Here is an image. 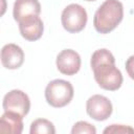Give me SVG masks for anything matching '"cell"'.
<instances>
[{
	"label": "cell",
	"mask_w": 134,
	"mask_h": 134,
	"mask_svg": "<svg viewBox=\"0 0 134 134\" xmlns=\"http://www.w3.org/2000/svg\"><path fill=\"white\" fill-rule=\"evenodd\" d=\"M94 80L98 86L108 91H115L122 84V74L115 66L113 54L106 48L95 50L90 61Z\"/></svg>",
	"instance_id": "obj_1"
},
{
	"label": "cell",
	"mask_w": 134,
	"mask_h": 134,
	"mask_svg": "<svg viewBox=\"0 0 134 134\" xmlns=\"http://www.w3.org/2000/svg\"><path fill=\"white\" fill-rule=\"evenodd\" d=\"M124 18V6L118 0H106L95 12L93 25L97 32L109 34Z\"/></svg>",
	"instance_id": "obj_2"
},
{
	"label": "cell",
	"mask_w": 134,
	"mask_h": 134,
	"mask_svg": "<svg viewBox=\"0 0 134 134\" xmlns=\"http://www.w3.org/2000/svg\"><path fill=\"white\" fill-rule=\"evenodd\" d=\"M73 87L70 82L65 80H53L45 88L46 102L54 108L67 106L73 97Z\"/></svg>",
	"instance_id": "obj_3"
},
{
	"label": "cell",
	"mask_w": 134,
	"mask_h": 134,
	"mask_svg": "<svg viewBox=\"0 0 134 134\" xmlns=\"http://www.w3.org/2000/svg\"><path fill=\"white\" fill-rule=\"evenodd\" d=\"M87 12L86 9L76 3L67 5L61 16V22L65 30L71 34L82 31L87 24Z\"/></svg>",
	"instance_id": "obj_4"
},
{
	"label": "cell",
	"mask_w": 134,
	"mask_h": 134,
	"mask_svg": "<svg viewBox=\"0 0 134 134\" xmlns=\"http://www.w3.org/2000/svg\"><path fill=\"white\" fill-rule=\"evenodd\" d=\"M2 106L4 111L15 112L24 117L29 112L30 100L25 92L18 89H14L4 95Z\"/></svg>",
	"instance_id": "obj_5"
},
{
	"label": "cell",
	"mask_w": 134,
	"mask_h": 134,
	"mask_svg": "<svg viewBox=\"0 0 134 134\" xmlns=\"http://www.w3.org/2000/svg\"><path fill=\"white\" fill-rule=\"evenodd\" d=\"M112 110L113 108L110 99L100 94L90 96L86 103L87 114L97 121L106 120L112 114Z\"/></svg>",
	"instance_id": "obj_6"
},
{
	"label": "cell",
	"mask_w": 134,
	"mask_h": 134,
	"mask_svg": "<svg viewBox=\"0 0 134 134\" xmlns=\"http://www.w3.org/2000/svg\"><path fill=\"white\" fill-rule=\"evenodd\" d=\"M57 68L65 75H73L81 68V57L72 49H64L57 57Z\"/></svg>",
	"instance_id": "obj_7"
},
{
	"label": "cell",
	"mask_w": 134,
	"mask_h": 134,
	"mask_svg": "<svg viewBox=\"0 0 134 134\" xmlns=\"http://www.w3.org/2000/svg\"><path fill=\"white\" fill-rule=\"evenodd\" d=\"M19 30L21 36L27 41H37L39 40L44 31L43 21L39 16H30L20 20Z\"/></svg>",
	"instance_id": "obj_8"
},
{
	"label": "cell",
	"mask_w": 134,
	"mask_h": 134,
	"mask_svg": "<svg viewBox=\"0 0 134 134\" xmlns=\"http://www.w3.org/2000/svg\"><path fill=\"white\" fill-rule=\"evenodd\" d=\"M1 62L6 69H18L24 62V52L16 44L9 43L1 49Z\"/></svg>",
	"instance_id": "obj_9"
},
{
	"label": "cell",
	"mask_w": 134,
	"mask_h": 134,
	"mask_svg": "<svg viewBox=\"0 0 134 134\" xmlns=\"http://www.w3.org/2000/svg\"><path fill=\"white\" fill-rule=\"evenodd\" d=\"M40 13L41 5L38 0H16L14 3L13 16L17 22L30 16H39Z\"/></svg>",
	"instance_id": "obj_10"
},
{
	"label": "cell",
	"mask_w": 134,
	"mask_h": 134,
	"mask_svg": "<svg viewBox=\"0 0 134 134\" xmlns=\"http://www.w3.org/2000/svg\"><path fill=\"white\" fill-rule=\"evenodd\" d=\"M23 117L15 112H6L0 118V132L20 134L23 131Z\"/></svg>",
	"instance_id": "obj_11"
},
{
	"label": "cell",
	"mask_w": 134,
	"mask_h": 134,
	"mask_svg": "<svg viewBox=\"0 0 134 134\" xmlns=\"http://www.w3.org/2000/svg\"><path fill=\"white\" fill-rule=\"evenodd\" d=\"M30 134H54L55 129L53 124L45 118H38L30 125Z\"/></svg>",
	"instance_id": "obj_12"
},
{
	"label": "cell",
	"mask_w": 134,
	"mask_h": 134,
	"mask_svg": "<svg viewBox=\"0 0 134 134\" xmlns=\"http://www.w3.org/2000/svg\"><path fill=\"white\" fill-rule=\"evenodd\" d=\"M71 133L72 134H82V133H85V134H95L96 133V129L93 125L87 122V121H84V120H81V121H77L73 125L72 129H71Z\"/></svg>",
	"instance_id": "obj_13"
},
{
	"label": "cell",
	"mask_w": 134,
	"mask_h": 134,
	"mask_svg": "<svg viewBox=\"0 0 134 134\" xmlns=\"http://www.w3.org/2000/svg\"><path fill=\"white\" fill-rule=\"evenodd\" d=\"M105 134L108 133H120V134H125V133H134V129L129 127V126H124V125H111L109 127H107L104 130Z\"/></svg>",
	"instance_id": "obj_14"
},
{
	"label": "cell",
	"mask_w": 134,
	"mask_h": 134,
	"mask_svg": "<svg viewBox=\"0 0 134 134\" xmlns=\"http://www.w3.org/2000/svg\"><path fill=\"white\" fill-rule=\"evenodd\" d=\"M126 70L129 74V76L134 80V55H131L126 61Z\"/></svg>",
	"instance_id": "obj_15"
},
{
	"label": "cell",
	"mask_w": 134,
	"mask_h": 134,
	"mask_svg": "<svg viewBox=\"0 0 134 134\" xmlns=\"http://www.w3.org/2000/svg\"><path fill=\"white\" fill-rule=\"evenodd\" d=\"M85 1H95V0H85Z\"/></svg>",
	"instance_id": "obj_16"
}]
</instances>
